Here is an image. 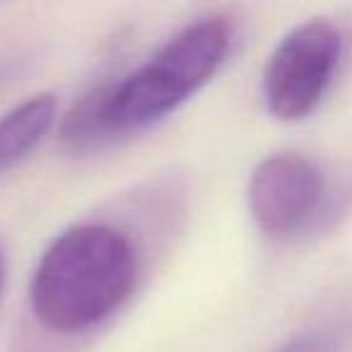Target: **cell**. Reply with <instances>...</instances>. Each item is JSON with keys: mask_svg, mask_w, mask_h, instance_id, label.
Masks as SVG:
<instances>
[{"mask_svg": "<svg viewBox=\"0 0 352 352\" xmlns=\"http://www.w3.org/2000/svg\"><path fill=\"white\" fill-rule=\"evenodd\" d=\"M232 41L230 17L191 22L140 68L85 94L60 121V145L73 155H87L157 126L215 78Z\"/></svg>", "mask_w": 352, "mask_h": 352, "instance_id": "cell-1", "label": "cell"}, {"mask_svg": "<svg viewBox=\"0 0 352 352\" xmlns=\"http://www.w3.org/2000/svg\"><path fill=\"white\" fill-rule=\"evenodd\" d=\"M140 254L123 230L85 222L58 234L41 254L30 283L34 318L58 336L92 331L131 299Z\"/></svg>", "mask_w": 352, "mask_h": 352, "instance_id": "cell-2", "label": "cell"}, {"mask_svg": "<svg viewBox=\"0 0 352 352\" xmlns=\"http://www.w3.org/2000/svg\"><path fill=\"white\" fill-rule=\"evenodd\" d=\"M342 56V34L328 20H307L280 39L263 73V102L273 118L304 121L326 97Z\"/></svg>", "mask_w": 352, "mask_h": 352, "instance_id": "cell-3", "label": "cell"}, {"mask_svg": "<svg viewBox=\"0 0 352 352\" xmlns=\"http://www.w3.org/2000/svg\"><path fill=\"white\" fill-rule=\"evenodd\" d=\"M323 171L297 152H280L254 166L246 188L249 212L258 230L273 239L307 232L326 206Z\"/></svg>", "mask_w": 352, "mask_h": 352, "instance_id": "cell-4", "label": "cell"}, {"mask_svg": "<svg viewBox=\"0 0 352 352\" xmlns=\"http://www.w3.org/2000/svg\"><path fill=\"white\" fill-rule=\"evenodd\" d=\"M58 102L51 92L25 99L0 116V174L17 166L54 128Z\"/></svg>", "mask_w": 352, "mask_h": 352, "instance_id": "cell-5", "label": "cell"}, {"mask_svg": "<svg viewBox=\"0 0 352 352\" xmlns=\"http://www.w3.org/2000/svg\"><path fill=\"white\" fill-rule=\"evenodd\" d=\"M352 336V321H336L328 326L299 333L275 352H340Z\"/></svg>", "mask_w": 352, "mask_h": 352, "instance_id": "cell-6", "label": "cell"}, {"mask_svg": "<svg viewBox=\"0 0 352 352\" xmlns=\"http://www.w3.org/2000/svg\"><path fill=\"white\" fill-rule=\"evenodd\" d=\"M3 273H6V263H3V251H0V287H3Z\"/></svg>", "mask_w": 352, "mask_h": 352, "instance_id": "cell-7", "label": "cell"}]
</instances>
